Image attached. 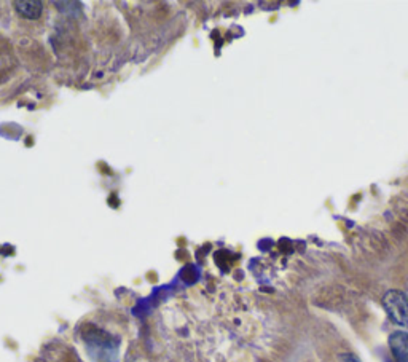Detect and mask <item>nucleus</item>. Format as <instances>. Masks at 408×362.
<instances>
[{"label":"nucleus","mask_w":408,"mask_h":362,"mask_svg":"<svg viewBox=\"0 0 408 362\" xmlns=\"http://www.w3.org/2000/svg\"><path fill=\"white\" fill-rule=\"evenodd\" d=\"M389 348L395 362H408V332L397 330L389 337Z\"/></svg>","instance_id":"f03ea898"},{"label":"nucleus","mask_w":408,"mask_h":362,"mask_svg":"<svg viewBox=\"0 0 408 362\" xmlns=\"http://www.w3.org/2000/svg\"><path fill=\"white\" fill-rule=\"evenodd\" d=\"M338 361L340 362H361V359H359L357 356L352 354V353H343V354H340L338 356Z\"/></svg>","instance_id":"20e7f679"},{"label":"nucleus","mask_w":408,"mask_h":362,"mask_svg":"<svg viewBox=\"0 0 408 362\" xmlns=\"http://www.w3.org/2000/svg\"><path fill=\"white\" fill-rule=\"evenodd\" d=\"M383 306L391 321L408 329V297L400 291H388L383 295Z\"/></svg>","instance_id":"f257e3e1"},{"label":"nucleus","mask_w":408,"mask_h":362,"mask_svg":"<svg viewBox=\"0 0 408 362\" xmlns=\"http://www.w3.org/2000/svg\"><path fill=\"white\" fill-rule=\"evenodd\" d=\"M16 8L26 18H39L42 13L40 2H16Z\"/></svg>","instance_id":"7ed1b4c3"},{"label":"nucleus","mask_w":408,"mask_h":362,"mask_svg":"<svg viewBox=\"0 0 408 362\" xmlns=\"http://www.w3.org/2000/svg\"><path fill=\"white\" fill-rule=\"evenodd\" d=\"M407 297H408V292H407Z\"/></svg>","instance_id":"39448f33"}]
</instances>
